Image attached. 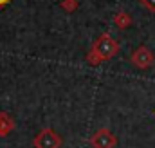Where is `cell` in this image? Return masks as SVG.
I'll use <instances>...</instances> for the list:
<instances>
[{
    "label": "cell",
    "mask_w": 155,
    "mask_h": 148,
    "mask_svg": "<svg viewBox=\"0 0 155 148\" xmlns=\"http://www.w3.org/2000/svg\"><path fill=\"white\" fill-rule=\"evenodd\" d=\"M114 24H116L119 29H128L132 25V16L126 11H119V13L114 15Z\"/></svg>",
    "instance_id": "obj_6"
},
{
    "label": "cell",
    "mask_w": 155,
    "mask_h": 148,
    "mask_svg": "<svg viewBox=\"0 0 155 148\" xmlns=\"http://www.w3.org/2000/svg\"><path fill=\"white\" fill-rule=\"evenodd\" d=\"M90 145H92V148H116L117 137L108 128H99L92 134Z\"/></svg>",
    "instance_id": "obj_4"
},
{
    "label": "cell",
    "mask_w": 155,
    "mask_h": 148,
    "mask_svg": "<svg viewBox=\"0 0 155 148\" xmlns=\"http://www.w3.org/2000/svg\"><path fill=\"white\" fill-rule=\"evenodd\" d=\"M119 43H117V40L110 33H103V35H99V36L94 40V43H92V47H90V51L101 60V63L103 62H108V60H112V58H116L117 54H119Z\"/></svg>",
    "instance_id": "obj_1"
},
{
    "label": "cell",
    "mask_w": 155,
    "mask_h": 148,
    "mask_svg": "<svg viewBox=\"0 0 155 148\" xmlns=\"http://www.w3.org/2000/svg\"><path fill=\"white\" fill-rule=\"evenodd\" d=\"M35 148H61L63 137L52 128H41L33 139Z\"/></svg>",
    "instance_id": "obj_2"
},
{
    "label": "cell",
    "mask_w": 155,
    "mask_h": 148,
    "mask_svg": "<svg viewBox=\"0 0 155 148\" xmlns=\"http://www.w3.org/2000/svg\"><path fill=\"white\" fill-rule=\"evenodd\" d=\"M15 130V119L9 112H0V137H7Z\"/></svg>",
    "instance_id": "obj_5"
},
{
    "label": "cell",
    "mask_w": 155,
    "mask_h": 148,
    "mask_svg": "<svg viewBox=\"0 0 155 148\" xmlns=\"http://www.w3.org/2000/svg\"><path fill=\"white\" fill-rule=\"evenodd\" d=\"M153 114H155V112H153Z\"/></svg>",
    "instance_id": "obj_10"
},
{
    "label": "cell",
    "mask_w": 155,
    "mask_h": 148,
    "mask_svg": "<svg viewBox=\"0 0 155 148\" xmlns=\"http://www.w3.org/2000/svg\"><path fill=\"white\" fill-rule=\"evenodd\" d=\"M130 62H132V65H135L137 69L146 71V69H150L155 63V54L152 52V49H148L146 45H139L137 49L132 51Z\"/></svg>",
    "instance_id": "obj_3"
},
{
    "label": "cell",
    "mask_w": 155,
    "mask_h": 148,
    "mask_svg": "<svg viewBox=\"0 0 155 148\" xmlns=\"http://www.w3.org/2000/svg\"><path fill=\"white\" fill-rule=\"evenodd\" d=\"M61 9L63 11H67V13H74L78 11V7H79V2L78 0H61Z\"/></svg>",
    "instance_id": "obj_7"
},
{
    "label": "cell",
    "mask_w": 155,
    "mask_h": 148,
    "mask_svg": "<svg viewBox=\"0 0 155 148\" xmlns=\"http://www.w3.org/2000/svg\"><path fill=\"white\" fill-rule=\"evenodd\" d=\"M139 2L144 9H148L150 13H155V0H139Z\"/></svg>",
    "instance_id": "obj_8"
},
{
    "label": "cell",
    "mask_w": 155,
    "mask_h": 148,
    "mask_svg": "<svg viewBox=\"0 0 155 148\" xmlns=\"http://www.w3.org/2000/svg\"><path fill=\"white\" fill-rule=\"evenodd\" d=\"M11 2H13V0H0V9H2V7H5V5H9Z\"/></svg>",
    "instance_id": "obj_9"
}]
</instances>
